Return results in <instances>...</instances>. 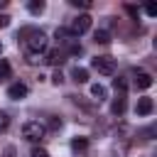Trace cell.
<instances>
[{
	"mask_svg": "<svg viewBox=\"0 0 157 157\" xmlns=\"http://www.w3.org/2000/svg\"><path fill=\"white\" fill-rule=\"evenodd\" d=\"M17 37H22V39L27 42V49H29L32 54H39V52L47 49V34H44L42 29H32V27H27V29H22Z\"/></svg>",
	"mask_w": 157,
	"mask_h": 157,
	"instance_id": "cell-1",
	"label": "cell"
},
{
	"mask_svg": "<svg viewBox=\"0 0 157 157\" xmlns=\"http://www.w3.org/2000/svg\"><path fill=\"white\" fill-rule=\"evenodd\" d=\"M44 135H47V125H42L39 120H29L22 125V137L29 142H39V140H44Z\"/></svg>",
	"mask_w": 157,
	"mask_h": 157,
	"instance_id": "cell-2",
	"label": "cell"
},
{
	"mask_svg": "<svg viewBox=\"0 0 157 157\" xmlns=\"http://www.w3.org/2000/svg\"><path fill=\"white\" fill-rule=\"evenodd\" d=\"M91 22H93V20H91V15H78V17H74V20H71V25H69V29H66V32H69L71 37H81L83 32H88V29H91Z\"/></svg>",
	"mask_w": 157,
	"mask_h": 157,
	"instance_id": "cell-3",
	"label": "cell"
},
{
	"mask_svg": "<svg viewBox=\"0 0 157 157\" xmlns=\"http://www.w3.org/2000/svg\"><path fill=\"white\" fill-rule=\"evenodd\" d=\"M91 66H93L96 71L105 74V76H113V74H115V59H113V56H96V59L91 61Z\"/></svg>",
	"mask_w": 157,
	"mask_h": 157,
	"instance_id": "cell-4",
	"label": "cell"
},
{
	"mask_svg": "<svg viewBox=\"0 0 157 157\" xmlns=\"http://www.w3.org/2000/svg\"><path fill=\"white\" fill-rule=\"evenodd\" d=\"M27 93H29V88H27V83H22V81H17V83H12V86L7 88V98H12V101L25 98Z\"/></svg>",
	"mask_w": 157,
	"mask_h": 157,
	"instance_id": "cell-5",
	"label": "cell"
},
{
	"mask_svg": "<svg viewBox=\"0 0 157 157\" xmlns=\"http://www.w3.org/2000/svg\"><path fill=\"white\" fill-rule=\"evenodd\" d=\"M152 108H155L152 98H150V96H142V98H137L135 113H137V115H150V113H152Z\"/></svg>",
	"mask_w": 157,
	"mask_h": 157,
	"instance_id": "cell-6",
	"label": "cell"
},
{
	"mask_svg": "<svg viewBox=\"0 0 157 157\" xmlns=\"http://www.w3.org/2000/svg\"><path fill=\"white\" fill-rule=\"evenodd\" d=\"M150 86H152V76H150L147 71H135V88L145 91V88H150Z\"/></svg>",
	"mask_w": 157,
	"mask_h": 157,
	"instance_id": "cell-7",
	"label": "cell"
},
{
	"mask_svg": "<svg viewBox=\"0 0 157 157\" xmlns=\"http://www.w3.org/2000/svg\"><path fill=\"white\" fill-rule=\"evenodd\" d=\"M47 64H52V66H59V64H64L66 61V56H64V52L61 49H52L49 54H47V59H44Z\"/></svg>",
	"mask_w": 157,
	"mask_h": 157,
	"instance_id": "cell-8",
	"label": "cell"
},
{
	"mask_svg": "<svg viewBox=\"0 0 157 157\" xmlns=\"http://www.w3.org/2000/svg\"><path fill=\"white\" fill-rule=\"evenodd\" d=\"M110 113H113V115H123V113H125V96H123V93H118L115 101L110 103Z\"/></svg>",
	"mask_w": 157,
	"mask_h": 157,
	"instance_id": "cell-9",
	"label": "cell"
},
{
	"mask_svg": "<svg viewBox=\"0 0 157 157\" xmlns=\"http://www.w3.org/2000/svg\"><path fill=\"white\" fill-rule=\"evenodd\" d=\"M91 96L101 103V101H105V96H108V91H105V86H101V83H93L91 86Z\"/></svg>",
	"mask_w": 157,
	"mask_h": 157,
	"instance_id": "cell-10",
	"label": "cell"
},
{
	"mask_svg": "<svg viewBox=\"0 0 157 157\" xmlns=\"http://www.w3.org/2000/svg\"><path fill=\"white\" fill-rule=\"evenodd\" d=\"M71 76H74L76 83H86V81H88V71H86L83 66H76V69L71 71Z\"/></svg>",
	"mask_w": 157,
	"mask_h": 157,
	"instance_id": "cell-11",
	"label": "cell"
},
{
	"mask_svg": "<svg viewBox=\"0 0 157 157\" xmlns=\"http://www.w3.org/2000/svg\"><path fill=\"white\" fill-rule=\"evenodd\" d=\"M93 42H96V44H108V42H110V32H105V29H96Z\"/></svg>",
	"mask_w": 157,
	"mask_h": 157,
	"instance_id": "cell-12",
	"label": "cell"
},
{
	"mask_svg": "<svg viewBox=\"0 0 157 157\" xmlns=\"http://www.w3.org/2000/svg\"><path fill=\"white\" fill-rule=\"evenodd\" d=\"M86 147H88V140H86V137H74V140H71V150H74V152H83Z\"/></svg>",
	"mask_w": 157,
	"mask_h": 157,
	"instance_id": "cell-13",
	"label": "cell"
},
{
	"mask_svg": "<svg viewBox=\"0 0 157 157\" xmlns=\"http://www.w3.org/2000/svg\"><path fill=\"white\" fill-rule=\"evenodd\" d=\"M27 10L32 15H39V12H44V2L42 0H32V2H27Z\"/></svg>",
	"mask_w": 157,
	"mask_h": 157,
	"instance_id": "cell-14",
	"label": "cell"
},
{
	"mask_svg": "<svg viewBox=\"0 0 157 157\" xmlns=\"http://www.w3.org/2000/svg\"><path fill=\"white\" fill-rule=\"evenodd\" d=\"M113 88H115L118 93H123V96H125V91H128V81L118 76V78H113Z\"/></svg>",
	"mask_w": 157,
	"mask_h": 157,
	"instance_id": "cell-15",
	"label": "cell"
},
{
	"mask_svg": "<svg viewBox=\"0 0 157 157\" xmlns=\"http://www.w3.org/2000/svg\"><path fill=\"white\" fill-rule=\"evenodd\" d=\"M7 76H10V64H7L5 59H0V81L7 78Z\"/></svg>",
	"mask_w": 157,
	"mask_h": 157,
	"instance_id": "cell-16",
	"label": "cell"
},
{
	"mask_svg": "<svg viewBox=\"0 0 157 157\" xmlns=\"http://www.w3.org/2000/svg\"><path fill=\"white\" fill-rule=\"evenodd\" d=\"M7 128H10V115H7V113H2V110H0V132H5V130H7Z\"/></svg>",
	"mask_w": 157,
	"mask_h": 157,
	"instance_id": "cell-17",
	"label": "cell"
},
{
	"mask_svg": "<svg viewBox=\"0 0 157 157\" xmlns=\"http://www.w3.org/2000/svg\"><path fill=\"white\" fill-rule=\"evenodd\" d=\"M29 157H49V152H47L44 147H34V150L29 152Z\"/></svg>",
	"mask_w": 157,
	"mask_h": 157,
	"instance_id": "cell-18",
	"label": "cell"
},
{
	"mask_svg": "<svg viewBox=\"0 0 157 157\" xmlns=\"http://www.w3.org/2000/svg\"><path fill=\"white\" fill-rule=\"evenodd\" d=\"M52 83H54V86H61V83H64V76H61V71H54V76H52Z\"/></svg>",
	"mask_w": 157,
	"mask_h": 157,
	"instance_id": "cell-19",
	"label": "cell"
},
{
	"mask_svg": "<svg viewBox=\"0 0 157 157\" xmlns=\"http://www.w3.org/2000/svg\"><path fill=\"white\" fill-rule=\"evenodd\" d=\"M71 5H74V7H86V10L91 7V2H88V0H71Z\"/></svg>",
	"mask_w": 157,
	"mask_h": 157,
	"instance_id": "cell-20",
	"label": "cell"
},
{
	"mask_svg": "<svg viewBox=\"0 0 157 157\" xmlns=\"http://www.w3.org/2000/svg\"><path fill=\"white\" fill-rule=\"evenodd\" d=\"M49 128H52V130H59V128H61V118H56V115H54V118L49 120Z\"/></svg>",
	"mask_w": 157,
	"mask_h": 157,
	"instance_id": "cell-21",
	"label": "cell"
},
{
	"mask_svg": "<svg viewBox=\"0 0 157 157\" xmlns=\"http://www.w3.org/2000/svg\"><path fill=\"white\" fill-rule=\"evenodd\" d=\"M10 15H0V29H5V27H10Z\"/></svg>",
	"mask_w": 157,
	"mask_h": 157,
	"instance_id": "cell-22",
	"label": "cell"
},
{
	"mask_svg": "<svg viewBox=\"0 0 157 157\" xmlns=\"http://www.w3.org/2000/svg\"><path fill=\"white\" fill-rule=\"evenodd\" d=\"M125 10H128V15H130L132 20H137V7H135V5H125Z\"/></svg>",
	"mask_w": 157,
	"mask_h": 157,
	"instance_id": "cell-23",
	"label": "cell"
},
{
	"mask_svg": "<svg viewBox=\"0 0 157 157\" xmlns=\"http://www.w3.org/2000/svg\"><path fill=\"white\" fill-rule=\"evenodd\" d=\"M145 12H147L150 17H155V15H157V7H155V5H145Z\"/></svg>",
	"mask_w": 157,
	"mask_h": 157,
	"instance_id": "cell-24",
	"label": "cell"
},
{
	"mask_svg": "<svg viewBox=\"0 0 157 157\" xmlns=\"http://www.w3.org/2000/svg\"><path fill=\"white\" fill-rule=\"evenodd\" d=\"M0 157H15V147H5V152Z\"/></svg>",
	"mask_w": 157,
	"mask_h": 157,
	"instance_id": "cell-25",
	"label": "cell"
},
{
	"mask_svg": "<svg viewBox=\"0 0 157 157\" xmlns=\"http://www.w3.org/2000/svg\"><path fill=\"white\" fill-rule=\"evenodd\" d=\"M0 54H2V44H0Z\"/></svg>",
	"mask_w": 157,
	"mask_h": 157,
	"instance_id": "cell-26",
	"label": "cell"
}]
</instances>
